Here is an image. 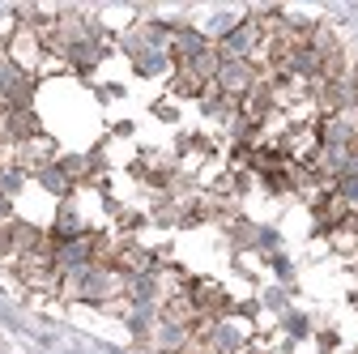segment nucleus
<instances>
[{"label": "nucleus", "instance_id": "f03ea898", "mask_svg": "<svg viewBox=\"0 0 358 354\" xmlns=\"http://www.w3.org/2000/svg\"><path fill=\"white\" fill-rule=\"evenodd\" d=\"M256 81H260V69H256L252 60H222V69H217V77H213V85H217L227 99H235V103L252 90Z\"/></svg>", "mask_w": 358, "mask_h": 354}, {"label": "nucleus", "instance_id": "f257e3e1", "mask_svg": "<svg viewBox=\"0 0 358 354\" xmlns=\"http://www.w3.org/2000/svg\"><path fill=\"white\" fill-rule=\"evenodd\" d=\"M213 48H217L222 60H252V64H256V56L264 52V34H260V26H256L252 17H243L227 38H217Z\"/></svg>", "mask_w": 358, "mask_h": 354}, {"label": "nucleus", "instance_id": "1a4fd4ad", "mask_svg": "<svg viewBox=\"0 0 358 354\" xmlns=\"http://www.w3.org/2000/svg\"><path fill=\"white\" fill-rule=\"evenodd\" d=\"M26 184H30V171H22L17 162H9V167H0V192H5L9 201H17V197L26 192Z\"/></svg>", "mask_w": 358, "mask_h": 354}, {"label": "nucleus", "instance_id": "dca6fc26", "mask_svg": "<svg viewBox=\"0 0 358 354\" xmlns=\"http://www.w3.org/2000/svg\"><path fill=\"white\" fill-rule=\"evenodd\" d=\"M268 264H273V274H278L282 282H290V278H294V274H290V260H286L282 252H278V256H268Z\"/></svg>", "mask_w": 358, "mask_h": 354}, {"label": "nucleus", "instance_id": "9d476101", "mask_svg": "<svg viewBox=\"0 0 358 354\" xmlns=\"http://www.w3.org/2000/svg\"><path fill=\"white\" fill-rule=\"evenodd\" d=\"M333 197H337L350 213H358V175H341V180H333Z\"/></svg>", "mask_w": 358, "mask_h": 354}, {"label": "nucleus", "instance_id": "2eb2a0df", "mask_svg": "<svg viewBox=\"0 0 358 354\" xmlns=\"http://www.w3.org/2000/svg\"><path fill=\"white\" fill-rule=\"evenodd\" d=\"M337 341H341V337H337L333 329H324V333H316V346H320V354H337Z\"/></svg>", "mask_w": 358, "mask_h": 354}, {"label": "nucleus", "instance_id": "423d86ee", "mask_svg": "<svg viewBox=\"0 0 358 354\" xmlns=\"http://www.w3.org/2000/svg\"><path fill=\"white\" fill-rule=\"evenodd\" d=\"M30 180H34V184H38L43 192H48V197H56V201H69V197L77 192V184L69 180V175H64V171H60L56 162H52V167H43V171H34Z\"/></svg>", "mask_w": 358, "mask_h": 354}, {"label": "nucleus", "instance_id": "39448f33", "mask_svg": "<svg viewBox=\"0 0 358 354\" xmlns=\"http://www.w3.org/2000/svg\"><path fill=\"white\" fill-rule=\"evenodd\" d=\"M90 227H85V218H81V209H77V201L69 197V201H60L56 205V218H52V227H48V235L56 239V243H64V239H77V235H85Z\"/></svg>", "mask_w": 358, "mask_h": 354}, {"label": "nucleus", "instance_id": "f3484780", "mask_svg": "<svg viewBox=\"0 0 358 354\" xmlns=\"http://www.w3.org/2000/svg\"><path fill=\"white\" fill-rule=\"evenodd\" d=\"M0 222H13V201L0 192Z\"/></svg>", "mask_w": 358, "mask_h": 354}, {"label": "nucleus", "instance_id": "6e6552de", "mask_svg": "<svg viewBox=\"0 0 358 354\" xmlns=\"http://www.w3.org/2000/svg\"><path fill=\"white\" fill-rule=\"evenodd\" d=\"M222 227H227V239L235 243V252H248V248H256V222H248V218H231V222H222Z\"/></svg>", "mask_w": 358, "mask_h": 354}, {"label": "nucleus", "instance_id": "7ed1b4c3", "mask_svg": "<svg viewBox=\"0 0 358 354\" xmlns=\"http://www.w3.org/2000/svg\"><path fill=\"white\" fill-rule=\"evenodd\" d=\"M34 90H38V77L9 64V69H5V81H0V107H5V111L34 107Z\"/></svg>", "mask_w": 358, "mask_h": 354}, {"label": "nucleus", "instance_id": "20e7f679", "mask_svg": "<svg viewBox=\"0 0 358 354\" xmlns=\"http://www.w3.org/2000/svg\"><path fill=\"white\" fill-rule=\"evenodd\" d=\"M205 48H213V43L205 38L201 26H188V22H179V26H175V34H171V60H175V64L196 60Z\"/></svg>", "mask_w": 358, "mask_h": 354}, {"label": "nucleus", "instance_id": "9b49d317", "mask_svg": "<svg viewBox=\"0 0 358 354\" xmlns=\"http://www.w3.org/2000/svg\"><path fill=\"white\" fill-rule=\"evenodd\" d=\"M282 329L294 337V341H303V337H311V320H307V312H282Z\"/></svg>", "mask_w": 358, "mask_h": 354}, {"label": "nucleus", "instance_id": "0eeeda50", "mask_svg": "<svg viewBox=\"0 0 358 354\" xmlns=\"http://www.w3.org/2000/svg\"><path fill=\"white\" fill-rule=\"evenodd\" d=\"M132 69H137V77H175L171 52H145V56L132 60Z\"/></svg>", "mask_w": 358, "mask_h": 354}, {"label": "nucleus", "instance_id": "ddd939ff", "mask_svg": "<svg viewBox=\"0 0 358 354\" xmlns=\"http://www.w3.org/2000/svg\"><path fill=\"white\" fill-rule=\"evenodd\" d=\"M260 303H264V307H273V312H290V307H286V290H278V286H273V290H264Z\"/></svg>", "mask_w": 358, "mask_h": 354}, {"label": "nucleus", "instance_id": "f8f14e48", "mask_svg": "<svg viewBox=\"0 0 358 354\" xmlns=\"http://www.w3.org/2000/svg\"><path fill=\"white\" fill-rule=\"evenodd\" d=\"M278 248H282V235H278L273 227H260V231H256V252H264V256H278Z\"/></svg>", "mask_w": 358, "mask_h": 354}, {"label": "nucleus", "instance_id": "4468645a", "mask_svg": "<svg viewBox=\"0 0 358 354\" xmlns=\"http://www.w3.org/2000/svg\"><path fill=\"white\" fill-rule=\"evenodd\" d=\"M154 115H158L162 124H175V120H179V107H175L171 99H162V103H154Z\"/></svg>", "mask_w": 358, "mask_h": 354}]
</instances>
